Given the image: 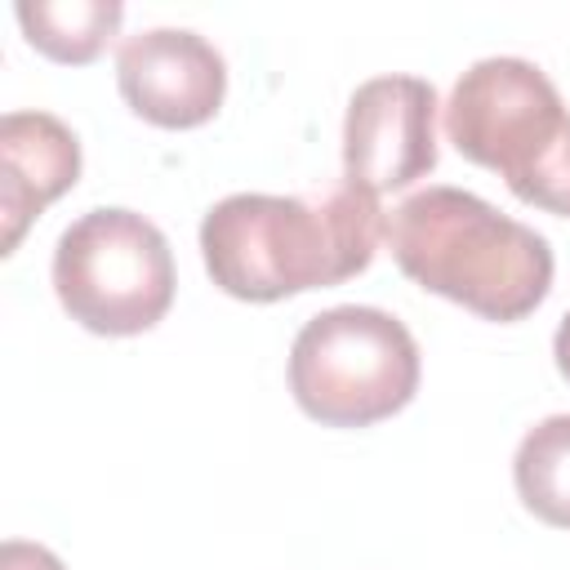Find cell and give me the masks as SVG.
Listing matches in <instances>:
<instances>
[{"mask_svg":"<svg viewBox=\"0 0 570 570\" xmlns=\"http://www.w3.org/2000/svg\"><path fill=\"white\" fill-rule=\"evenodd\" d=\"M116 85L134 116L160 129H191L223 107L227 62L187 27H147L120 40Z\"/></svg>","mask_w":570,"mask_h":570,"instance_id":"52a82bcc","label":"cell"},{"mask_svg":"<svg viewBox=\"0 0 570 570\" xmlns=\"http://www.w3.org/2000/svg\"><path fill=\"white\" fill-rule=\"evenodd\" d=\"M18 22L27 40L53 62H94L116 36L125 4L120 0H18Z\"/></svg>","mask_w":570,"mask_h":570,"instance_id":"9c48e42d","label":"cell"},{"mask_svg":"<svg viewBox=\"0 0 570 570\" xmlns=\"http://www.w3.org/2000/svg\"><path fill=\"white\" fill-rule=\"evenodd\" d=\"M379 196L334 183L321 196H223L200 223V254L214 285L245 303H276L361 276L383 240Z\"/></svg>","mask_w":570,"mask_h":570,"instance_id":"6da1fadb","label":"cell"},{"mask_svg":"<svg viewBox=\"0 0 570 570\" xmlns=\"http://www.w3.org/2000/svg\"><path fill=\"white\" fill-rule=\"evenodd\" d=\"M289 392L325 428H370L419 392V343L383 307L343 303L303 321L289 347Z\"/></svg>","mask_w":570,"mask_h":570,"instance_id":"277c9868","label":"cell"},{"mask_svg":"<svg viewBox=\"0 0 570 570\" xmlns=\"http://www.w3.org/2000/svg\"><path fill=\"white\" fill-rule=\"evenodd\" d=\"M53 294L94 334H142L174 303V254L165 232L120 205L80 214L53 245Z\"/></svg>","mask_w":570,"mask_h":570,"instance_id":"5b68a950","label":"cell"},{"mask_svg":"<svg viewBox=\"0 0 570 570\" xmlns=\"http://www.w3.org/2000/svg\"><path fill=\"white\" fill-rule=\"evenodd\" d=\"M512 481L539 521L570 530V414H552L521 436Z\"/></svg>","mask_w":570,"mask_h":570,"instance_id":"30bf717a","label":"cell"},{"mask_svg":"<svg viewBox=\"0 0 570 570\" xmlns=\"http://www.w3.org/2000/svg\"><path fill=\"white\" fill-rule=\"evenodd\" d=\"M0 570H67L45 543L31 539H4L0 543Z\"/></svg>","mask_w":570,"mask_h":570,"instance_id":"8fae6325","label":"cell"},{"mask_svg":"<svg viewBox=\"0 0 570 570\" xmlns=\"http://www.w3.org/2000/svg\"><path fill=\"white\" fill-rule=\"evenodd\" d=\"M436 89L423 76L356 85L343 120V183L383 196L436 169Z\"/></svg>","mask_w":570,"mask_h":570,"instance_id":"8992f818","label":"cell"},{"mask_svg":"<svg viewBox=\"0 0 570 570\" xmlns=\"http://www.w3.org/2000/svg\"><path fill=\"white\" fill-rule=\"evenodd\" d=\"M445 134L517 200L570 218V111L543 67L512 53L472 62L445 102Z\"/></svg>","mask_w":570,"mask_h":570,"instance_id":"3957f363","label":"cell"},{"mask_svg":"<svg viewBox=\"0 0 570 570\" xmlns=\"http://www.w3.org/2000/svg\"><path fill=\"white\" fill-rule=\"evenodd\" d=\"M552 356H557L561 379L570 383V312L561 316V325H557V334H552Z\"/></svg>","mask_w":570,"mask_h":570,"instance_id":"7c38bea8","label":"cell"},{"mask_svg":"<svg viewBox=\"0 0 570 570\" xmlns=\"http://www.w3.org/2000/svg\"><path fill=\"white\" fill-rule=\"evenodd\" d=\"M80 178V138L49 111H4L0 120V218L4 254L18 249L31 218Z\"/></svg>","mask_w":570,"mask_h":570,"instance_id":"ba28073f","label":"cell"},{"mask_svg":"<svg viewBox=\"0 0 570 570\" xmlns=\"http://www.w3.org/2000/svg\"><path fill=\"white\" fill-rule=\"evenodd\" d=\"M396 267L485 321H521L552 289V245L463 187L405 196L383 227Z\"/></svg>","mask_w":570,"mask_h":570,"instance_id":"7a4b0ae2","label":"cell"}]
</instances>
